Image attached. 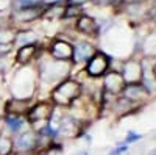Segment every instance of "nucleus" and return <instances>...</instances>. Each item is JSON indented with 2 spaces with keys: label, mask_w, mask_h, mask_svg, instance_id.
<instances>
[{
  "label": "nucleus",
  "mask_w": 156,
  "mask_h": 155,
  "mask_svg": "<svg viewBox=\"0 0 156 155\" xmlns=\"http://www.w3.org/2000/svg\"><path fill=\"white\" fill-rule=\"evenodd\" d=\"M37 72V99H48L51 89L58 86L61 82L72 77L73 64L66 61L53 60L48 54L42 57V52L36 60Z\"/></svg>",
  "instance_id": "nucleus-1"
},
{
  "label": "nucleus",
  "mask_w": 156,
  "mask_h": 155,
  "mask_svg": "<svg viewBox=\"0 0 156 155\" xmlns=\"http://www.w3.org/2000/svg\"><path fill=\"white\" fill-rule=\"evenodd\" d=\"M11 97L23 99V100H36L37 97V72L36 68L20 66L11 75L9 80Z\"/></svg>",
  "instance_id": "nucleus-2"
},
{
  "label": "nucleus",
  "mask_w": 156,
  "mask_h": 155,
  "mask_svg": "<svg viewBox=\"0 0 156 155\" xmlns=\"http://www.w3.org/2000/svg\"><path fill=\"white\" fill-rule=\"evenodd\" d=\"M83 94V85L76 77H69L64 82H61L58 86L51 89V93L48 96V100L53 103L55 107L67 110L72 103L80 99Z\"/></svg>",
  "instance_id": "nucleus-3"
},
{
  "label": "nucleus",
  "mask_w": 156,
  "mask_h": 155,
  "mask_svg": "<svg viewBox=\"0 0 156 155\" xmlns=\"http://www.w3.org/2000/svg\"><path fill=\"white\" fill-rule=\"evenodd\" d=\"M53 110H55V105L48 99H37L31 103V107L28 108L25 118H27V122L30 124V127L36 132L45 122L50 121L51 114H53Z\"/></svg>",
  "instance_id": "nucleus-4"
},
{
  "label": "nucleus",
  "mask_w": 156,
  "mask_h": 155,
  "mask_svg": "<svg viewBox=\"0 0 156 155\" xmlns=\"http://www.w3.org/2000/svg\"><path fill=\"white\" fill-rule=\"evenodd\" d=\"M111 63H112V58L105 54L103 50H97L95 54L89 58V61L83 66V74L87 77V79H92V80H97V79H103L109 71H111Z\"/></svg>",
  "instance_id": "nucleus-5"
},
{
  "label": "nucleus",
  "mask_w": 156,
  "mask_h": 155,
  "mask_svg": "<svg viewBox=\"0 0 156 155\" xmlns=\"http://www.w3.org/2000/svg\"><path fill=\"white\" fill-rule=\"evenodd\" d=\"M14 155H37L39 153V135L33 128H27L12 136Z\"/></svg>",
  "instance_id": "nucleus-6"
},
{
  "label": "nucleus",
  "mask_w": 156,
  "mask_h": 155,
  "mask_svg": "<svg viewBox=\"0 0 156 155\" xmlns=\"http://www.w3.org/2000/svg\"><path fill=\"white\" fill-rule=\"evenodd\" d=\"M47 54L53 60L72 63L73 42L69 41V39H62V38H55V39L50 41V44L47 47Z\"/></svg>",
  "instance_id": "nucleus-7"
},
{
  "label": "nucleus",
  "mask_w": 156,
  "mask_h": 155,
  "mask_svg": "<svg viewBox=\"0 0 156 155\" xmlns=\"http://www.w3.org/2000/svg\"><path fill=\"white\" fill-rule=\"evenodd\" d=\"M125 80L120 74L119 69H111L105 77H103V82H101V91L103 94L111 96V97H119L123 93V88H125Z\"/></svg>",
  "instance_id": "nucleus-8"
},
{
  "label": "nucleus",
  "mask_w": 156,
  "mask_h": 155,
  "mask_svg": "<svg viewBox=\"0 0 156 155\" xmlns=\"http://www.w3.org/2000/svg\"><path fill=\"white\" fill-rule=\"evenodd\" d=\"M47 5L41 3V5H34V6H25V8H19V9H11V24H27V22H33L36 19H41L42 13L45 9Z\"/></svg>",
  "instance_id": "nucleus-9"
},
{
  "label": "nucleus",
  "mask_w": 156,
  "mask_h": 155,
  "mask_svg": "<svg viewBox=\"0 0 156 155\" xmlns=\"http://www.w3.org/2000/svg\"><path fill=\"white\" fill-rule=\"evenodd\" d=\"M73 28L81 33L87 38H97L100 36V25H98V20L92 16L86 14V13H83V14L78 17L73 24Z\"/></svg>",
  "instance_id": "nucleus-10"
},
{
  "label": "nucleus",
  "mask_w": 156,
  "mask_h": 155,
  "mask_svg": "<svg viewBox=\"0 0 156 155\" xmlns=\"http://www.w3.org/2000/svg\"><path fill=\"white\" fill-rule=\"evenodd\" d=\"M119 71H120L126 85L140 83V80H142V61H139V60L128 58L126 61H123L122 68Z\"/></svg>",
  "instance_id": "nucleus-11"
},
{
  "label": "nucleus",
  "mask_w": 156,
  "mask_h": 155,
  "mask_svg": "<svg viewBox=\"0 0 156 155\" xmlns=\"http://www.w3.org/2000/svg\"><path fill=\"white\" fill-rule=\"evenodd\" d=\"M2 128L6 133H9L11 136H14L23 130H27V128H30V124L27 122L25 116L5 113V116L2 118Z\"/></svg>",
  "instance_id": "nucleus-12"
},
{
  "label": "nucleus",
  "mask_w": 156,
  "mask_h": 155,
  "mask_svg": "<svg viewBox=\"0 0 156 155\" xmlns=\"http://www.w3.org/2000/svg\"><path fill=\"white\" fill-rule=\"evenodd\" d=\"M98 49L87 41H76L73 42V57H72V64L75 66H84Z\"/></svg>",
  "instance_id": "nucleus-13"
},
{
  "label": "nucleus",
  "mask_w": 156,
  "mask_h": 155,
  "mask_svg": "<svg viewBox=\"0 0 156 155\" xmlns=\"http://www.w3.org/2000/svg\"><path fill=\"white\" fill-rule=\"evenodd\" d=\"M41 52H42V49L39 44L19 47V49H16V54H14V63L17 66H30L34 60H37Z\"/></svg>",
  "instance_id": "nucleus-14"
},
{
  "label": "nucleus",
  "mask_w": 156,
  "mask_h": 155,
  "mask_svg": "<svg viewBox=\"0 0 156 155\" xmlns=\"http://www.w3.org/2000/svg\"><path fill=\"white\" fill-rule=\"evenodd\" d=\"M120 96H123L126 100H129V102H133L134 105H142L148 97H150V94L145 91V88L142 86L140 83H131V85H125V88H123V93L120 94Z\"/></svg>",
  "instance_id": "nucleus-15"
},
{
  "label": "nucleus",
  "mask_w": 156,
  "mask_h": 155,
  "mask_svg": "<svg viewBox=\"0 0 156 155\" xmlns=\"http://www.w3.org/2000/svg\"><path fill=\"white\" fill-rule=\"evenodd\" d=\"M33 102L31 100H23V99H16V97H9L8 100H5V113L25 116Z\"/></svg>",
  "instance_id": "nucleus-16"
},
{
  "label": "nucleus",
  "mask_w": 156,
  "mask_h": 155,
  "mask_svg": "<svg viewBox=\"0 0 156 155\" xmlns=\"http://www.w3.org/2000/svg\"><path fill=\"white\" fill-rule=\"evenodd\" d=\"M33 44H39V35L31 30V28H22L17 30L16 33V39H14V47H23V46H33Z\"/></svg>",
  "instance_id": "nucleus-17"
},
{
  "label": "nucleus",
  "mask_w": 156,
  "mask_h": 155,
  "mask_svg": "<svg viewBox=\"0 0 156 155\" xmlns=\"http://www.w3.org/2000/svg\"><path fill=\"white\" fill-rule=\"evenodd\" d=\"M64 9H66V3H55V5H47L41 19L48 20V22H55V20H62L64 16Z\"/></svg>",
  "instance_id": "nucleus-18"
},
{
  "label": "nucleus",
  "mask_w": 156,
  "mask_h": 155,
  "mask_svg": "<svg viewBox=\"0 0 156 155\" xmlns=\"http://www.w3.org/2000/svg\"><path fill=\"white\" fill-rule=\"evenodd\" d=\"M0 155H14V143L12 136L3 128L0 130Z\"/></svg>",
  "instance_id": "nucleus-19"
},
{
  "label": "nucleus",
  "mask_w": 156,
  "mask_h": 155,
  "mask_svg": "<svg viewBox=\"0 0 156 155\" xmlns=\"http://www.w3.org/2000/svg\"><path fill=\"white\" fill-rule=\"evenodd\" d=\"M17 30L14 27H0V46H14Z\"/></svg>",
  "instance_id": "nucleus-20"
},
{
  "label": "nucleus",
  "mask_w": 156,
  "mask_h": 155,
  "mask_svg": "<svg viewBox=\"0 0 156 155\" xmlns=\"http://www.w3.org/2000/svg\"><path fill=\"white\" fill-rule=\"evenodd\" d=\"M84 11V6H80V5H72V3H66V9H64V16H62V20L64 19H78Z\"/></svg>",
  "instance_id": "nucleus-21"
},
{
  "label": "nucleus",
  "mask_w": 156,
  "mask_h": 155,
  "mask_svg": "<svg viewBox=\"0 0 156 155\" xmlns=\"http://www.w3.org/2000/svg\"><path fill=\"white\" fill-rule=\"evenodd\" d=\"M44 3V0H11V9H19L25 6H34Z\"/></svg>",
  "instance_id": "nucleus-22"
},
{
  "label": "nucleus",
  "mask_w": 156,
  "mask_h": 155,
  "mask_svg": "<svg viewBox=\"0 0 156 155\" xmlns=\"http://www.w3.org/2000/svg\"><path fill=\"white\" fill-rule=\"evenodd\" d=\"M129 150V144L126 143H117L112 149H109V152L106 155H125Z\"/></svg>",
  "instance_id": "nucleus-23"
},
{
  "label": "nucleus",
  "mask_w": 156,
  "mask_h": 155,
  "mask_svg": "<svg viewBox=\"0 0 156 155\" xmlns=\"http://www.w3.org/2000/svg\"><path fill=\"white\" fill-rule=\"evenodd\" d=\"M139 139H142V135L134 132V130H128L126 135H125V139H123V143L126 144H133V143H137Z\"/></svg>",
  "instance_id": "nucleus-24"
},
{
  "label": "nucleus",
  "mask_w": 156,
  "mask_h": 155,
  "mask_svg": "<svg viewBox=\"0 0 156 155\" xmlns=\"http://www.w3.org/2000/svg\"><path fill=\"white\" fill-rule=\"evenodd\" d=\"M95 6H117L122 3V0H92Z\"/></svg>",
  "instance_id": "nucleus-25"
},
{
  "label": "nucleus",
  "mask_w": 156,
  "mask_h": 155,
  "mask_svg": "<svg viewBox=\"0 0 156 155\" xmlns=\"http://www.w3.org/2000/svg\"><path fill=\"white\" fill-rule=\"evenodd\" d=\"M6 58H3V60H0V77H3L6 72H8V64H6V61H5Z\"/></svg>",
  "instance_id": "nucleus-26"
},
{
  "label": "nucleus",
  "mask_w": 156,
  "mask_h": 155,
  "mask_svg": "<svg viewBox=\"0 0 156 155\" xmlns=\"http://www.w3.org/2000/svg\"><path fill=\"white\" fill-rule=\"evenodd\" d=\"M87 2H92V0H69L67 3H72V5H80V6H83V5H86Z\"/></svg>",
  "instance_id": "nucleus-27"
},
{
  "label": "nucleus",
  "mask_w": 156,
  "mask_h": 155,
  "mask_svg": "<svg viewBox=\"0 0 156 155\" xmlns=\"http://www.w3.org/2000/svg\"><path fill=\"white\" fill-rule=\"evenodd\" d=\"M69 0H44V5H55V3H67Z\"/></svg>",
  "instance_id": "nucleus-28"
},
{
  "label": "nucleus",
  "mask_w": 156,
  "mask_h": 155,
  "mask_svg": "<svg viewBox=\"0 0 156 155\" xmlns=\"http://www.w3.org/2000/svg\"><path fill=\"white\" fill-rule=\"evenodd\" d=\"M73 155H90V152L87 149H81V150H76Z\"/></svg>",
  "instance_id": "nucleus-29"
},
{
  "label": "nucleus",
  "mask_w": 156,
  "mask_h": 155,
  "mask_svg": "<svg viewBox=\"0 0 156 155\" xmlns=\"http://www.w3.org/2000/svg\"><path fill=\"white\" fill-rule=\"evenodd\" d=\"M151 74H153V77H154V80H156V63L151 66Z\"/></svg>",
  "instance_id": "nucleus-30"
},
{
  "label": "nucleus",
  "mask_w": 156,
  "mask_h": 155,
  "mask_svg": "<svg viewBox=\"0 0 156 155\" xmlns=\"http://www.w3.org/2000/svg\"><path fill=\"white\" fill-rule=\"evenodd\" d=\"M148 155H156V149H151V150H150V153H148Z\"/></svg>",
  "instance_id": "nucleus-31"
}]
</instances>
